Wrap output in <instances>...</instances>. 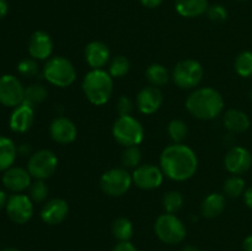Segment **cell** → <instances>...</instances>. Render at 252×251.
<instances>
[{
  "label": "cell",
  "mask_w": 252,
  "mask_h": 251,
  "mask_svg": "<svg viewBox=\"0 0 252 251\" xmlns=\"http://www.w3.org/2000/svg\"><path fill=\"white\" fill-rule=\"evenodd\" d=\"M160 169L172 181H186L196 174L198 157L189 147L182 143H174L162 150Z\"/></svg>",
  "instance_id": "1"
},
{
  "label": "cell",
  "mask_w": 252,
  "mask_h": 251,
  "mask_svg": "<svg viewBox=\"0 0 252 251\" xmlns=\"http://www.w3.org/2000/svg\"><path fill=\"white\" fill-rule=\"evenodd\" d=\"M186 108L193 117L198 120H213L223 112V96L213 88L196 89L187 97Z\"/></svg>",
  "instance_id": "2"
},
{
  "label": "cell",
  "mask_w": 252,
  "mask_h": 251,
  "mask_svg": "<svg viewBox=\"0 0 252 251\" xmlns=\"http://www.w3.org/2000/svg\"><path fill=\"white\" fill-rule=\"evenodd\" d=\"M83 91L89 102L102 106L112 96L113 78L103 69H91L83 79Z\"/></svg>",
  "instance_id": "3"
},
{
  "label": "cell",
  "mask_w": 252,
  "mask_h": 251,
  "mask_svg": "<svg viewBox=\"0 0 252 251\" xmlns=\"http://www.w3.org/2000/svg\"><path fill=\"white\" fill-rule=\"evenodd\" d=\"M43 76L49 84L58 88H68L76 79L75 66L65 57L56 56L47 61L43 66Z\"/></svg>",
  "instance_id": "4"
},
{
  "label": "cell",
  "mask_w": 252,
  "mask_h": 251,
  "mask_svg": "<svg viewBox=\"0 0 252 251\" xmlns=\"http://www.w3.org/2000/svg\"><path fill=\"white\" fill-rule=\"evenodd\" d=\"M112 135L118 144L127 147L139 145L144 139V128L132 116H120L112 127Z\"/></svg>",
  "instance_id": "5"
},
{
  "label": "cell",
  "mask_w": 252,
  "mask_h": 251,
  "mask_svg": "<svg viewBox=\"0 0 252 251\" xmlns=\"http://www.w3.org/2000/svg\"><path fill=\"white\" fill-rule=\"evenodd\" d=\"M155 234L165 244L176 245L186 238V226L175 214L165 213L158 217L154 225Z\"/></svg>",
  "instance_id": "6"
},
{
  "label": "cell",
  "mask_w": 252,
  "mask_h": 251,
  "mask_svg": "<svg viewBox=\"0 0 252 251\" xmlns=\"http://www.w3.org/2000/svg\"><path fill=\"white\" fill-rule=\"evenodd\" d=\"M133 184L132 175L122 167H115L103 172L100 177V187L110 197H121L128 192Z\"/></svg>",
  "instance_id": "7"
},
{
  "label": "cell",
  "mask_w": 252,
  "mask_h": 251,
  "mask_svg": "<svg viewBox=\"0 0 252 251\" xmlns=\"http://www.w3.org/2000/svg\"><path fill=\"white\" fill-rule=\"evenodd\" d=\"M203 66L196 59H184L175 65L172 80L180 89H194L203 78Z\"/></svg>",
  "instance_id": "8"
},
{
  "label": "cell",
  "mask_w": 252,
  "mask_h": 251,
  "mask_svg": "<svg viewBox=\"0 0 252 251\" xmlns=\"http://www.w3.org/2000/svg\"><path fill=\"white\" fill-rule=\"evenodd\" d=\"M58 167V157L52 150L41 149L31 155L27 164L30 175L36 180L49 179Z\"/></svg>",
  "instance_id": "9"
},
{
  "label": "cell",
  "mask_w": 252,
  "mask_h": 251,
  "mask_svg": "<svg viewBox=\"0 0 252 251\" xmlns=\"http://www.w3.org/2000/svg\"><path fill=\"white\" fill-rule=\"evenodd\" d=\"M25 88L11 74L0 76V103L6 107H17L24 102Z\"/></svg>",
  "instance_id": "10"
},
{
  "label": "cell",
  "mask_w": 252,
  "mask_h": 251,
  "mask_svg": "<svg viewBox=\"0 0 252 251\" xmlns=\"http://www.w3.org/2000/svg\"><path fill=\"white\" fill-rule=\"evenodd\" d=\"M6 214L15 224H25L33 216V203L29 196L15 193L7 199Z\"/></svg>",
  "instance_id": "11"
},
{
  "label": "cell",
  "mask_w": 252,
  "mask_h": 251,
  "mask_svg": "<svg viewBox=\"0 0 252 251\" xmlns=\"http://www.w3.org/2000/svg\"><path fill=\"white\" fill-rule=\"evenodd\" d=\"M133 184L142 189H155L161 186L164 181V172L153 164H143L135 167L132 174Z\"/></svg>",
  "instance_id": "12"
},
{
  "label": "cell",
  "mask_w": 252,
  "mask_h": 251,
  "mask_svg": "<svg viewBox=\"0 0 252 251\" xmlns=\"http://www.w3.org/2000/svg\"><path fill=\"white\" fill-rule=\"evenodd\" d=\"M224 165L230 174H245L252 165V154L244 147H233L226 153Z\"/></svg>",
  "instance_id": "13"
},
{
  "label": "cell",
  "mask_w": 252,
  "mask_h": 251,
  "mask_svg": "<svg viewBox=\"0 0 252 251\" xmlns=\"http://www.w3.org/2000/svg\"><path fill=\"white\" fill-rule=\"evenodd\" d=\"M49 134L59 144H70L76 139L78 129L75 123L66 117H56L49 126Z\"/></svg>",
  "instance_id": "14"
},
{
  "label": "cell",
  "mask_w": 252,
  "mask_h": 251,
  "mask_svg": "<svg viewBox=\"0 0 252 251\" xmlns=\"http://www.w3.org/2000/svg\"><path fill=\"white\" fill-rule=\"evenodd\" d=\"M162 93L157 86H145L137 95V107L144 115H153L162 105Z\"/></svg>",
  "instance_id": "15"
},
{
  "label": "cell",
  "mask_w": 252,
  "mask_h": 251,
  "mask_svg": "<svg viewBox=\"0 0 252 251\" xmlns=\"http://www.w3.org/2000/svg\"><path fill=\"white\" fill-rule=\"evenodd\" d=\"M69 206L65 199L52 198L41 209V219L48 225H58L68 217Z\"/></svg>",
  "instance_id": "16"
},
{
  "label": "cell",
  "mask_w": 252,
  "mask_h": 251,
  "mask_svg": "<svg viewBox=\"0 0 252 251\" xmlns=\"http://www.w3.org/2000/svg\"><path fill=\"white\" fill-rule=\"evenodd\" d=\"M53 51V42L51 36L44 31H36L32 33L29 41V54L36 61H46Z\"/></svg>",
  "instance_id": "17"
},
{
  "label": "cell",
  "mask_w": 252,
  "mask_h": 251,
  "mask_svg": "<svg viewBox=\"0 0 252 251\" xmlns=\"http://www.w3.org/2000/svg\"><path fill=\"white\" fill-rule=\"evenodd\" d=\"M31 177L32 176L30 175L29 170L22 169V167L11 166L6 171H4L2 184L10 191L15 192V193H20V192L30 188L32 184Z\"/></svg>",
  "instance_id": "18"
},
{
  "label": "cell",
  "mask_w": 252,
  "mask_h": 251,
  "mask_svg": "<svg viewBox=\"0 0 252 251\" xmlns=\"http://www.w3.org/2000/svg\"><path fill=\"white\" fill-rule=\"evenodd\" d=\"M110 48L101 41H93L85 47V61L91 69H103L110 61Z\"/></svg>",
  "instance_id": "19"
},
{
  "label": "cell",
  "mask_w": 252,
  "mask_h": 251,
  "mask_svg": "<svg viewBox=\"0 0 252 251\" xmlns=\"http://www.w3.org/2000/svg\"><path fill=\"white\" fill-rule=\"evenodd\" d=\"M34 121L33 107L22 102L14 108L9 120V126L12 132L25 133L32 127Z\"/></svg>",
  "instance_id": "20"
},
{
  "label": "cell",
  "mask_w": 252,
  "mask_h": 251,
  "mask_svg": "<svg viewBox=\"0 0 252 251\" xmlns=\"http://www.w3.org/2000/svg\"><path fill=\"white\" fill-rule=\"evenodd\" d=\"M224 126L233 133H243L250 128L251 122L249 116L240 110L226 111L223 118Z\"/></svg>",
  "instance_id": "21"
},
{
  "label": "cell",
  "mask_w": 252,
  "mask_h": 251,
  "mask_svg": "<svg viewBox=\"0 0 252 251\" xmlns=\"http://www.w3.org/2000/svg\"><path fill=\"white\" fill-rule=\"evenodd\" d=\"M175 7L179 15L184 17H198L208 10V0H176Z\"/></svg>",
  "instance_id": "22"
},
{
  "label": "cell",
  "mask_w": 252,
  "mask_h": 251,
  "mask_svg": "<svg viewBox=\"0 0 252 251\" xmlns=\"http://www.w3.org/2000/svg\"><path fill=\"white\" fill-rule=\"evenodd\" d=\"M225 209V197L221 193H209L201 204V212L206 218H217Z\"/></svg>",
  "instance_id": "23"
},
{
  "label": "cell",
  "mask_w": 252,
  "mask_h": 251,
  "mask_svg": "<svg viewBox=\"0 0 252 251\" xmlns=\"http://www.w3.org/2000/svg\"><path fill=\"white\" fill-rule=\"evenodd\" d=\"M17 148L10 138L0 135V171H6L16 160Z\"/></svg>",
  "instance_id": "24"
},
{
  "label": "cell",
  "mask_w": 252,
  "mask_h": 251,
  "mask_svg": "<svg viewBox=\"0 0 252 251\" xmlns=\"http://www.w3.org/2000/svg\"><path fill=\"white\" fill-rule=\"evenodd\" d=\"M145 78L149 81L150 85L159 88V86L165 85L169 81L170 74L165 65L159 63H153L145 70Z\"/></svg>",
  "instance_id": "25"
},
{
  "label": "cell",
  "mask_w": 252,
  "mask_h": 251,
  "mask_svg": "<svg viewBox=\"0 0 252 251\" xmlns=\"http://www.w3.org/2000/svg\"><path fill=\"white\" fill-rule=\"evenodd\" d=\"M47 96H48V91L42 84H32L25 89L24 103L34 108L39 103L43 102Z\"/></svg>",
  "instance_id": "26"
},
{
  "label": "cell",
  "mask_w": 252,
  "mask_h": 251,
  "mask_svg": "<svg viewBox=\"0 0 252 251\" xmlns=\"http://www.w3.org/2000/svg\"><path fill=\"white\" fill-rule=\"evenodd\" d=\"M134 233L133 223L126 217H120L112 223V234L117 240L129 241Z\"/></svg>",
  "instance_id": "27"
},
{
  "label": "cell",
  "mask_w": 252,
  "mask_h": 251,
  "mask_svg": "<svg viewBox=\"0 0 252 251\" xmlns=\"http://www.w3.org/2000/svg\"><path fill=\"white\" fill-rule=\"evenodd\" d=\"M235 70L243 78H251L252 76V52L244 51L236 57Z\"/></svg>",
  "instance_id": "28"
},
{
  "label": "cell",
  "mask_w": 252,
  "mask_h": 251,
  "mask_svg": "<svg viewBox=\"0 0 252 251\" xmlns=\"http://www.w3.org/2000/svg\"><path fill=\"white\" fill-rule=\"evenodd\" d=\"M245 180L239 175H233L224 182V193L229 197H239L245 192Z\"/></svg>",
  "instance_id": "29"
},
{
  "label": "cell",
  "mask_w": 252,
  "mask_h": 251,
  "mask_svg": "<svg viewBox=\"0 0 252 251\" xmlns=\"http://www.w3.org/2000/svg\"><path fill=\"white\" fill-rule=\"evenodd\" d=\"M184 206V196L179 191H170L162 198V207L166 213L175 214Z\"/></svg>",
  "instance_id": "30"
},
{
  "label": "cell",
  "mask_w": 252,
  "mask_h": 251,
  "mask_svg": "<svg viewBox=\"0 0 252 251\" xmlns=\"http://www.w3.org/2000/svg\"><path fill=\"white\" fill-rule=\"evenodd\" d=\"M129 69V61L125 56H117L111 61L108 73L112 78H123L125 75H127Z\"/></svg>",
  "instance_id": "31"
},
{
  "label": "cell",
  "mask_w": 252,
  "mask_h": 251,
  "mask_svg": "<svg viewBox=\"0 0 252 251\" xmlns=\"http://www.w3.org/2000/svg\"><path fill=\"white\" fill-rule=\"evenodd\" d=\"M167 133L174 143H182L187 137L189 128L182 120H172L167 126Z\"/></svg>",
  "instance_id": "32"
},
{
  "label": "cell",
  "mask_w": 252,
  "mask_h": 251,
  "mask_svg": "<svg viewBox=\"0 0 252 251\" xmlns=\"http://www.w3.org/2000/svg\"><path fill=\"white\" fill-rule=\"evenodd\" d=\"M142 161V152L138 148V145L135 147H127L122 153V164L126 167H132L135 169L140 165Z\"/></svg>",
  "instance_id": "33"
},
{
  "label": "cell",
  "mask_w": 252,
  "mask_h": 251,
  "mask_svg": "<svg viewBox=\"0 0 252 251\" xmlns=\"http://www.w3.org/2000/svg\"><path fill=\"white\" fill-rule=\"evenodd\" d=\"M29 192L30 198L33 202H37V203L46 201L47 197H48V187H47L44 180H36L34 182H32Z\"/></svg>",
  "instance_id": "34"
},
{
  "label": "cell",
  "mask_w": 252,
  "mask_h": 251,
  "mask_svg": "<svg viewBox=\"0 0 252 251\" xmlns=\"http://www.w3.org/2000/svg\"><path fill=\"white\" fill-rule=\"evenodd\" d=\"M17 71L21 75L27 76V78H32L38 74V64L36 63V59L27 58L22 59L19 64H17Z\"/></svg>",
  "instance_id": "35"
},
{
  "label": "cell",
  "mask_w": 252,
  "mask_h": 251,
  "mask_svg": "<svg viewBox=\"0 0 252 251\" xmlns=\"http://www.w3.org/2000/svg\"><path fill=\"white\" fill-rule=\"evenodd\" d=\"M206 14L213 22H224L228 19V11L223 5H212L208 7Z\"/></svg>",
  "instance_id": "36"
},
{
  "label": "cell",
  "mask_w": 252,
  "mask_h": 251,
  "mask_svg": "<svg viewBox=\"0 0 252 251\" xmlns=\"http://www.w3.org/2000/svg\"><path fill=\"white\" fill-rule=\"evenodd\" d=\"M116 110L120 113V116H130L133 111V102L127 96H121L117 101Z\"/></svg>",
  "instance_id": "37"
},
{
  "label": "cell",
  "mask_w": 252,
  "mask_h": 251,
  "mask_svg": "<svg viewBox=\"0 0 252 251\" xmlns=\"http://www.w3.org/2000/svg\"><path fill=\"white\" fill-rule=\"evenodd\" d=\"M112 251H138V250L137 248L130 243V241H120V243L112 249Z\"/></svg>",
  "instance_id": "38"
},
{
  "label": "cell",
  "mask_w": 252,
  "mask_h": 251,
  "mask_svg": "<svg viewBox=\"0 0 252 251\" xmlns=\"http://www.w3.org/2000/svg\"><path fill=\"white\" fill-rule=\"evenodd\" d=\"M139 1L142 2L143 6L149 7V9H155V7L160 6L164 0H139Z\"/></svg>",
  "instance_id": "39"
},
{
  "label": "cell",
  "mask_w": 252,
  "mask_h": 251,
  "mask_svg": "<svg viewBox=\"0 0 252 251\" xmlns=\"http://www.w3.org/2000/svg\"><path fill=\"white\" fill-rule=\"evenodd\" d=\"M244 202H245V204L249 208L252 209V187H249L244 192Z\"/></svg>",
  "instance_id": "40"
},
{
  "label": "cell",
  "mask_w": 252,
  "mask_h": 251,
  "mask_svg": "<svg viewBox=\"0 0 252 251\" xmlns=\"http://www.w3.org/2000/svg\"><path fill=\"white\" fill-rule=\"evenodd\" d=\"M7 11H9V6H7L6 0H0V19L6 16Z\"/></svg>",
  "instance_id": "41"
},
{
  "label": "cell",
  "mask_w": 252,
  "mask_h": 251,
  "mask_svg": "<svg viewBox=\"0 0 252 251\" xmlns=\"http://www.w3.org/2000/svg\"><path fill=\"white\" fill-rule=\"evenodd\" d=\"M243 248L245 251H252V234L251 235L246 236L245 240H244Z\"/></svg>",
  "instance_id": "42"
},
{
  "label": "cell",
  "mask_w": 252,
  "mask_h": 251,
  "mask_svg": "<svg viewBox=\"0 0 252 251\" xmlns=\"http://www.w3.org/2000/svg\"><path fill=\"white\" fill-rule=\"evenodd\" d=\"M7 196H6V193H5L4 191H1V189H0V211H1L2 208H5V207H6V203H7Z\"/></svg>",
  "instance_id": "43"
},
{
  "label": "cell",
  "mask_w": 252,
  "mask_h": 251,
  "mask_svg": "<svg viewBox=\"0 0 252 251\" xmlns=\"http://www.w3.org/2000/svg\"><path fill=\"white\" fill-rule=\"evenodd\" d=\"M182 251H201L199 250L197 246H193V245H186L184 249H182Z\"/></svg>",
  "instance_id": "44"
},
{
  "label": "cell",
  "mask_w": 252,
  "mask_h": 251,
  "mask_svg": "<svg viewBox=\"0 0 252 251\" xmlns=\"http://www.w3.org/2000/svg\"><path fill=\"white\" fill-rule=\"evenodd\" d=\"M2 251H20L19 249H15V248H7V249H5V250H2Z\"/></svg>",
  "instance_id": "45"
},
{
  "label": "cell",
  "mask_w": 252,
  "mask_h": 251,
  "mask_svg": "<svg viewBox=\"0 0 252 251\" xmlns=\"http://www.w3.org/2000/svg\"><path fill=\"white\" fill-rule=\"evenodd\" d=\"M250 98H251V100H252V90L250 91Z\"/></svg>",
  "instance_id": "46"
},
{
  "label": "cell",
  "mask_w": 252,
  "mask_h": 251,
  "mask_svg": "<svg viewBox=\"0 0 252 251\" xmlns=\"http://www.w3.org/2000/svg\"><path fill=\"white\" fill-rule=\"evenodd\" d=\"M238 1H245V0H238Z\"/></svg>",
  "instance_id": "47"
}]
</instances>
